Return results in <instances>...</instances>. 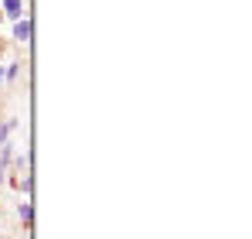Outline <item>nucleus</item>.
Instances as JSON below:
<instances>
[{
	"instance_id": "f03ea898",
	"label": "nucleus",
	"mask_w": 252,
	"mask_h": 239,
	"mask_svg": "<svg viewBox=\"0 0 252 239\" xmlns=\"http://www.w3.org/2000/svg\"><path fill=\"white\" fill-rule=\"evenodd\" d=\"M21 10H24V7H21V0H3V14H10V17H17V21H21Z\"/></svg>"
},
{
	"instance_id": "f257e3e1",
	"label": "nucleus",
	"mask_w": 252,
	"mask_h": 239,
	"mask_svg": "<svg viewBox=\"0 0 252 239\" xmlns=\"http://www.w3.org/2000/svg\"><path fill=\"white\" fill-rule=\"evenodd\" d=\"M14 38H17V41H31V21H17Z\"/></svg>"
},
{
	"instance_id": "7ed1b4c3",
	"label": "nucleus",
	"mask_w": 252,
	"mask_h": 239,
	"mask_svg": "<svg viewBox=\"0 0 252 239\" xmlns=\"http://www.w3.org/2000/svg\"><path fill=\"white\" fill-rule=\"evenodd\" d=\"M0 79H3V72H0Z\"/></svg>"
}]
</instances>
